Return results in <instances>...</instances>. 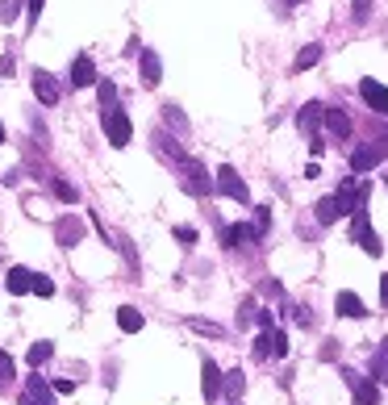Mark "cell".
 Masks as SVG:
<instances>
[{
	"label": "cell",
	"instance_id": "1",
	"mask_svg": "<svg viewBox=\"0 0 388 405\" xmlns=\"http://www.w3.org/2000/svg\"><path fill=\"white\" fill-rule=\"evenodd\" d=\"M100 125H104V138H109L113 146H130V138H134V121H130L125 109H109V113H100Z\"/></svg>",
	"mask_w": 388,
	"mask_h": 405
},
{
	"label": "cell",
	"instance_id": "2",
	"mask_svg": "<svg viewBox=\"0 0 388 405\" xmlns=\"http://www.w3.org/2000/svg\"><path fill=\"white\" fill-rule=\"evenodd\" d=\"M213 192H222V197H230V201H238V205H247L251 201V188H247V180L226 163V167H217V180H213Z\"/></svg>",
	"mask_w": 388,
	"mask_h": 405
},
{
	"label": "cell",
	"instance_id": "3",
	"mask_svg": "<svg viewBox=\"0 0 388 405\" xmlns=\"http://www.w3.org/2000/svg\"><path fill=\"white\" fill-rule=\"evenodd\" d=\"M351 238H355L368 255H380V251H385L380 234H376V230H372V222H368V209H355V213H351Z\"/></svg>",
	"mask_w": 388,
	"mask_h": 405
},
{
	"label": "cell",
	"instance_id": "4",
	"mask_svg": "<svg viewBox=\"0 0 388 405\" xmlns=\"http://www.w3.org/2000/svg\"><path fill=\"white\" fill-rule=\"evenodd\" d=\"M29 84H33V96H38L42 105H59V100H63V84H59L46 67H33V71H29Z\"/></svg>",
	"mask_w": 388,
	"mask_h": 405
},
{
	"label": "cell",
	"instance_id": "5",
	"mask_svg": "<svg viewBox=\"0 0 388 405\" xmlns=\"http://www.w3.org/2000/svg\"><path fill=\"white\" fill-rule=\"evenodd\" d=\"M176 167L184 171V188H188V192H196V197H209V192H213V180H209V171H205V167H201L192 155H188V159H180Z\"/></svg>",
	"mask_w": 388,
	"mask_h": 405
},
{
	"label": "cell",
	"instance_id": "6",
	"mask_svg": "<svg viewBox=\"0 0 388 405\" xmlns=\"http://www.w3.org/2000/svg\"><path fill=\"white\" fill-rule=\"evenodd\" d=\"M343 381L351 385V393H355V402L359 405H380V385H376L372 376H359V372L343 368Z\"/></svg>",
	"mask_w": 388,
	"mask_h": 405
},
{
	"label": "cell",
	"instance_id": "7",
	"mask_svg": "<svg viewBox=\"0 0 388 405\" xmlns=\"http://www.w3.org/2000/svg\"><path fill=\"white\" fill-rule=\"evenodd\" d=\"M388 155V146L376 138V142H364V146H355V155H351V171H372V167H380Z\"/></svg>",
	"mask_w": 388,
	"mask_h": 405
},
{
	"label": "cell",
	"instance_id": "8",
	"mask_svg": "<svg viewBox=\"0 0 388 405\" xmlns=\"http://www.w3.org/2000/svg\"><path fill=\"white\" fill-rule=\"evenodd\" d=\"M359 96L368 100V109H372V113H380V117H388V88L380 84V79L364 75V79H359Z\"/></svg>",
	"mask_w": 388,
	"mask_h": 405
},
{
	"label": "cell",
	"instance_id": "9",
	"mask_svg": "<svg viewBox=\"0 0 388 405\" xmlns=\"http://www.w3.org/2000/svg\"><path fill=\"white\" fill-rule=\"evenodd\" d=\"M54 234H59L63 247H75V243H84V222H79L75 213H63V217L54 222Z\"/></svg>",
	"mask_w": 388,
	"mask_h": 405
},
{
	"label": "cell",
	"instance_id": "10",
	"mask_svg": "<svg viewBox=\"0 0 388 405\" xmlns=\"http://www.w3.org/2000/svg\"><path fill=\"white\" fill-rule=\"evenodd\" d=\"M201 393H205V402L222 397V368L213 360H201Z\"/></svg>",
	"mask_w": 388,
	"mask_h": 405
},
{
	"label": "cell",
	"instance_id": "11",
	"mask_svg": "<svg viewBox=\"0 0 388 405\" xmlns=\"http://www.w3.org/2000/svg\"><path fill=\"white\" fill-rule=\"evenodd\" d=\"M138 71H142V84L155 88V84L163 79V59H159L155 50H138Z\"/></svg>",
	"mask_w": 388,
	"mask_h": 405
},
{
	"label": "cell",
	"instance_id": "12",
	"mask_svg": "<svg viewBox=\"0 0 388 405\" xmlns=\"http://www.w3.org/2000/svg\"><path fill=\"white\" fill-rule=\"evenodd\" d=\"M259 238H263V234L255 230V222H251V226L238 222V226H226V230H222V243H226V247H251V243H259Z\"/></svg>",
	"mask_w": 388,
	"mask_h": 405
},
{
	"label": "cell",
	"instance_id": "13",
	"mask_svg": "<svg viewBox=\"0 0 388 405\" xmlns=\"http://www.w3.org/2000/svg\"><path fill=\"white\" fill-rule=\"evenodd\" d=\"M100 75H96V63L88 59V54H75V63H71V84L75 88H92Z\"/></svg>",
	"mask_w": 388,
	"mask_h": 405
},
{
	"label": "cell",
	"instance_id": "14",
	"mask_svg": "<svg viewBox=\"0 0 388 405\" xmlns=\"http://www.w3.org/2000/svg\"><path fill=\"white\" fill-rule=\"evenodd\" d=\"M322 117H326V105H318V100H309L301 113H297V125H301V134H309V138H318V125H322Z\"/></svg>",
	"mask_w": 388,
	"mask_h": 405
},
{
	"label": "cell",
	"instance_id": "15",
	"mask_svg": "<svg viewBox=\"0 0 388 405\" xmlns=\"http://www.w3.org/2000/svg\"><path fill=\"white\" fill-rule=\"evenodd\" d=\"M334 310H339V318H368V305L355 293H339L334 297Z\"/></svg>",
	"mask_w": 388,
	"mask_h": 405
},
{
	"label": "cell",
	"instance_id": "16",
	"mask_svg": "<svg viewBox=\"0 0 388 405\" xmlns=\"http://www.w3.org/2000/svg\"><path fill=\"white\" fill-rule=\"evenodd\" d=\"M322 121H326V130H330L334 138H351V117H347L343 109H326Z\"/></svg>",
	"mask_w": 388,
	"mask_h": 405
},
{
	"label": "cell",
	"instance_id": "17",
	"mask_svg": "<svg viewBox=\"0 0 388 405\" xmlns=\"http://www.w3.org/2000/svg\"><path fill=\"white\" fill-rule=\"evenodd\" d=\"M343 213H347V209H343L339 197H322V201H318V222H322V226H334Z\"/></svg>",
	"mask_w": 388,
	"mask_h": 405
},
{
	"label": "cell",
	"instance_id": "18",
	"mask_svg": "<svg viewBox=\"0 0 388 405\" xmlns=\"http://www.w3.org/2000/svg\"><path fill=\"white\" fill-rule=\"evenodd\" d=\"M29 280H33V272H29V268H8L4 289H8L13 297H21V293H29Z\"/></svg>",
	"mask_w": 388,
	"mask_h": 405
},
{
	"label": "cell",
	"instance_id": "19",
	"mask_svg": "<svg viewBox=\"0 0 388 405\" xmlns=\"http://www.w3.org/2000/svg\"><path fill=\"white\" fill-rule=\"evenodd\" d=\"M242 389H247V376H242L238 368L222 376V393H226V397H230V402H234V405H238V397H242Z\"/></svg>",
	"mask_w": 388,
	"mask_h": 405
},
{
	"label": "cell",
	"instance_id": "20",
	"mask_svg": "<svg viewBox=\"0 0 388 405\" xmlns=\"http://www.w3.org/2000/svg\"><path fill=\"white\" fill-rule=\"evenodd\" d=\"M372 381L376 385H388V339L376 347V356H372Z\"/></svg>",
	"mask_w": 388,
	"mask_h": 405
},
{
	"label": "cell",
	"instance_id": "21",
	"mask_svg": "<svg viewBox=\"0 0 388 405\" xmlns=\"http://www.w3.org/2000/svg\"><path fill=\"white\" fill-rule=\"evenodd\" d=\"M322 63V42H309V46H301V54H297V71H309V67H318Z\"/></svg>",
	"mask_w": 388,
	"mask_h": 405
},
{
	"label": "cell",
	"instance_id": "22",
	"mask_svg": "<svg viewBox=\"0 0 388 405\" xmlns=\"http://www.w3.org/2000/svg\"><path fill=\"white\" fill-rule=\"evenodd\" d=\"M117 326H121L125 335H134V330H142V314L130 310V305H121V310H117Z\"/></svg>",
	"mask_w": 388,
	"mask_h": 405
},
{
	"label": "cell",
	"instance_id": "23",
	"mask_svg": "<svg viewBox=\"0 0 388 405\" xmlns=\"http://www.w3.org/2000/svg\"><path fill=\"white\" fill-rule=\"evenodd\" d=\"M50 356H54V343H46V339H42V343H33V347H29L25 364H29V368H42V364L50 360Z\"/></svg>",
	"mask_w": 388,
	"mask_h": 405
},
{
	"label": "cell",
	"instance_id": "24",
	"mask_svg": "<svg viewBox=\"0 0 388 405\" xmlns=\"http://www.w3.org/2000/svg\"><path fill=\"white\" fill-rule=\"evenodd\" d=\"M96 96H100L104 113H109V109H117V88H113V79H96Z\"/></svg>",
	"mask_w": 388,
	"mask_h": 405
},
{
	"label": "cell",
	"instance_id": "25",
	"mask_svg": "<svg viewBox=\"0 0 388 405\" xmlns=\"http://www.w3.org/2000/svg\"><path fill=\"white\" fill-rule=\"evenodd\" d=\"M29 289H33L38 297H54V280H50V276H42V272H33V280H29Z\"/></svg>",
	"mask_w": 388,
	"mask_h": 405
},
{
	"label": "cell",
	"instance_id": "26",
	"mask_svg": "<svg viewBox=\"0 0 388 405\" xmlns=\"http://www.w3.org/2000/svg\"><path fill=\"white\" fill-rule=\"evenodd\" d=\"M272 356H276V360H284V356H288V335H284V330H276V326H272Z\"/></svg>",
	"mask_w": 388,
	"mask_h": 405
},
{
	"label": "cell",
	"instance_id": "27",
	"mask_svg": "<svg viewBox=\"0 0 388 405\" xmlns=\"http://www.w3.org/2000/svg\"><path fill=\"white\" fill-rule=\"evenodd\" d=\"M188 326H192L196 335H213V339L222 335V326H217V322H205V318H188Z\"/></svg>",
	"mask_w": 388,
	"mask_h": 405
},
{
	"label": "cell",
	"instance_id": "28",
	"mask_svg": "<svg viewBox=\"0 0 388 405\" xmlns=\"http://www.w3.org/2000/svg\"><path fill=\"white\" fill-rule=\"evenodd\" d=\"M267 356H272V330H263L255 339V360H267Z\"/></svg>",
	"mask_w": 388,
	"mask_h": 405
},
{
	"label": "cell",
	"instance_id": "29",
	"mask_svg": "<svg viewBox=\"0 0 388 405\" xmlns=\"http://www.w3.org/2000/svg\"><path fill=\"white\" fill-rule=\"evenodd\" d=\"M50 188H54V197H59V201H75V197H79V192H75V188H71L67 180H54Z\"/></svg>",
	"mask_w": 388,
	"mask_h": 405
},
{
	"label": "cell",
	"instance_id": "30",
	"mask_svg": "<svg viewBox=\"0 0 388 405\" xmlns=\"http://www.w3.org/2000/svg\"><path fill=\"white\" fill-rule=\"evenodd\" d=\"M267 226H272V209H267V205H259V209H255V230H259V234H267Z\"/></svg>",
	"mask_w": 388,
	"mask_h": 405
},
{
	"label": "cell",
	"instance_id": "31",
	"mask_svg": "<svg viewBox=\"0 0 388 405\" xmlns=\"http://www.w3.org/2000/svg\"><path fill=\"white\" fill-rule=\"evenodd\" d=\"M171 234H176V243H180V247H192V243H196V230H192V226H176Z\"/></svg>",
	"mask_w": 388,
	"mask_h": 405
},
{
	"label": "cell",
	"instance_id": "32",
	"mask_svg": "<svg viewBox=\"0 0 388 405\" xmlns=\"http://www.w3.org/2000/svg\"><path fill=\"white\" fill-rule=\"evenodd\" d=\"M25 0H0V21H17V8H21Z\"/></svg>",
	"mask_w": 388,
	"mask_h": 405
},
{
	"label": "cell",
	"instance_id": "33",
	"mask_svg": "<svg viewBox=\"0 0 388 405\" xmlns=\"http://www.w3.org/2000/svg\"><path fill=\"white\" fill-rule=\"evenodd\" d=\"M42 4H46V0H25V21H29V29L38 25V17H42Z\"/></svg>",
	"mask_w": 388,
	"mask_h": 405
},
{
	"label": "cell",
	"instance_id": "34",
	"mask_svg": "<svg viewBox=\"0 0 388 405\" xmlns=\"http://www.w3.org/2000/svg\"><path fill=\"white\" fill-rule=\"evenodd\" d=\"M351 17H355V21H368V17H372V0H355V4H351Z\"/></svg>",
	"mask_w": 388,
	"mask_h": 405
},
{
	"label": "cell",
	"instance_id": "35",
	"mask_svg": "<svg viewBox=\"0 0 388 405\" xmlns=\"http://www.w3.org/2000/svg\"><path fill=\"white\" fill-rule=\"evenodd\" d=\"M167 121H171L176 130H184V125H188V117H184V113H180L176 105H167Z\"/></svg>",
	"mask_w": 388,
	"mask_h": 405
},
{
	"label": "cell",
	"instance_id": "36",
	"mask_svg": "<svg viewBox=\"0 0 388 405\" xmlns=\"http://www.w3.org/2000/svg\"><path fill=\"white\" fill-rule=\"evenodd\" d=\"M8 376H13V356L0 347V381H8Z\"/></svg>",
	"mask_w": 388,
	"mask_h": 405
},
{
	"label": "cell",
	"instance_id": "37",
	"mask_svg": "<svg viewBox=\"0 0 388 405\" xmlns=\"http://www.w3.org/2000/svg\"><path fill=\"white\" fill-rule=\"evenodd\" d=\"M293 318H297V322H301V326H313V314H309V310H305V305H297V310H293Z\"/></svg>",
	"mask_w": 388,
	"mask_h": 405
},
{
	"label": "cell",
	"instance_id": "38",
	"mask_svg": "<svg viewBox=\"0 0 388 405\" xmlns=\"http://www.w3.org/2000/svg\"><path fill=\"white\" fill-rule=\"evenodd\" d=\"M50 393H75V385H71V381H54Z\"/></svg>",
	"mask_w": 388,
	"mask_h": 405
},
{
	"label": "cell",
	"instance_id": "39",
	"mask_svg": "<svg viewBox=\"0 0 388 405\" xmlns=\"http://www.w3.org/2000/svg\"><path fill=\"white\" fill-rule=\"evenodd\" d=\"M380 305L388 310V276H380Z\"/></svg>",
	"mask_w": 388,
	"mask_h": 405
},
{
	"label": "cell",
	"instance_id": "40",
	"mask_svg": "<svg viewBox=\"0 0 388 405\" xmlns=\"http://www.w3.org/2000/svg\"><path fill=\"white\" fill-rule=\"evenodd\" d=\"M0 142H4V125H0Z\"/></svg>",
	"mask_w": 388,
	"mask_h": 405
},
{
	"label": "cell",
	"instance_id": "41",
	"mask_svg": "<svg viewBox=\"0 0 388 405\" xmlns=\"http://www.w3.org/2000/svg\"><path fill=\"white\" fill-rule=\"evenodd\" d=\"M288 4H305V0H288Z\"/></svg>",
	"mask_w": 388,
	"mask_h": 405
}]
</instances>
